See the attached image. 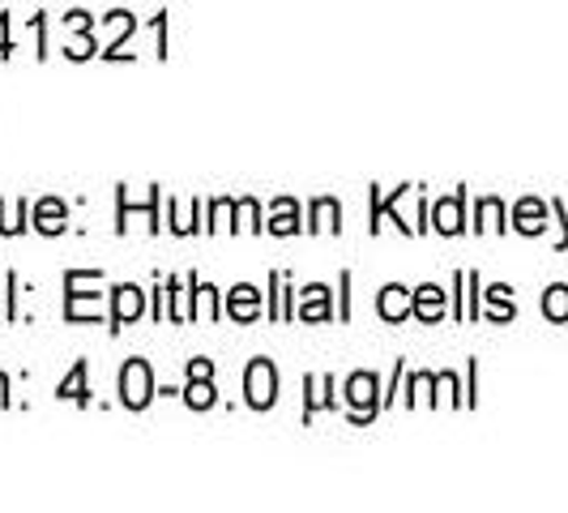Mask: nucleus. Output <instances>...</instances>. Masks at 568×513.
Listing matches in <instances>:
<instances>
[{"mask_svg": "<svg viewBox=\"0 0 568 513\" xmlns=\"http://www.w3.org/2000/svg\"><path fill=\"white\" fill-rule=\"evenodd\" d=\"M154 399V376H150V364L145 360H129L124 372H120V402L142 411L145 402Z\"/></svg>", "mask_w": 568, "mask_h": 513, "instance_id": "1", "label": "nucleus"}, {"mask_svg": "<svg viewBox=\"0 0 568 513\" xmlns=\"http://www.w3.org/2000/svg\"><path fill=\"white\" fill-rule=\"evenodd\" d=\"M244 394H248V402H253L256 411L274 406V399H278V372H274V364H270V360H253V364H248Z\"/></svg>", "mask_w": 568, "mask_h": 513, "instance_id": "2", "label": "nucleus"}, {"mask_svg": "<svg viewBox=\"0 0 568 513\" xmlns=\"http://www.w3.org/2000/svg\"><path fill=\"white\" fill-rule=\"evenodd\" d=\"M346 402L355 406V420L376 415V376H372V372H355V376L346 381Z\"/></svg>", "mask_w": 568, "mask_h": 513, "instance_id": "3", "label": "nucleus"}, {"mask_svg": "<svg viewBox=\"0 0 568 513\" xmlns=\"http://www.w3.org/2000/svg\"><path fill=\"white\" fill-rule=\"evenodd\" d=\"M145 309V300H142V291L133 283H124V286H115V313H112V330H120V325H129V321H138Z\"/></svg>", "mask_w": 568, "mask_h": 513, "instance_id": "4", "label": "nucleus"}, {"mask_svg": "<svg viewBox=\"0 0 568 513\" xmlns=\"http://www.w3.org/2000/svg\"><path fill=\"white\" fill-rule=\"evenodd\" d=\"M406 313H415V300H410V295H406V286H385V291H381V316H385V321H402V316Z\"/></svg>", "mask_w": 568, "mask_h": 513, "instance_id": "5", "label": "nucleus"}, {"mask_svg": "<svg viewBox=\"0 0 568 513\" xmlns=\"http://www.w3.org/2000/svg\"><path fill=\"white\" fill-rule=\"evenodd\" d=\"M227 313L235 316V321H253L256 313H261V295H256V286H235L227 300Z\"/></svg>", "mask_w": 568, "mask_h": 513, "instance_id": "6", "label": "nucleus"}, {"mask_svg": "<svg viewBox=\"0 0 568 513\" xmlns=\"http://www.w3.org/2000/svg\"><path fill=\"white\" fill-rule=\"evenodd\" d=\"M34 228L43 231V235H57V231H64V205H60L57 198L39 201V210H34Z\"/></svg>", "mask_w": 568, "mask_h": 513, "instance_id": "7", "label": "nucleus"}, {"mask_svg": "<svg viewBox=\"0 0 568 513\" xmlns=\"http://www.w3.org/2000/svg\"><path fill=\"white\" fill-rule=\"evenodd\" d=\"M415 313L424 316V321H436V316L445 313V291L440 286H419L415 291Z\"/></svg>", "mask_w": 568, "mask_h": 513, "instance_id": "8", "label": "nucleus"}, {"mask_svg": "<svg viewBox=\"0 0 568 513\" xmlns=\"http://www.w3.org/2000/svg\"><path fill=\"white\" fill-rule=\"evenodd\" d=\"M462 201H466V193H457V198L436 205V231H445V235L462 231Z\"/></svg>", "mask_w": 568, "mask_h": 513, "instance_id": "9", "label": "nucleus"}, {"mask_svg": "<svg viewBox=\"0 0 568 513\" xmlns=\"http://www.w3.org/2000/svg\"><path fill=\"white\" fill-rule=\"evenodd\" d=\"M300 205L291 198H283V201H274V219H270V231H278V235H295L300 231Z\"/></svg>", "mask_w": 568, "mask_h": 513, "instance_id": "10", "label": "nucleus"}, {"mask_svg": "<svg viewBox=\"0 0 568 513\" xmlns=\"http://www.w3.org/2000/svg\"><path fill=\"white\" fill-rule=\"evenodd\" d=\"M60 399H69V402H90V390H85V364L78 360L73 364V372L60 381V390H57Z\"/></svg>", "mask_w": 568, "mask_h": 513, "instance_id": "11", "label": "nucleus"}, {"mask_svg": "<svg viewBox=\"0 0 568 513\" xmlns=\"http://www.w3.org/2000/svg\"><path fill=\"white\" fill-rule=\"evenodd\" d=\"M342 210H338V201L334 198H321L313 201V231H338L342 223Z\"/></svg>", "mask_w": 568, "mask_h": 513, "instance_id": "12", "label": "nucleus"}, {"mask_svg": "<svg viewBox=\"0 0 568 513\" xmlns=\"http://www.w3.org/2000/svg\"><path fill=\"white\" fill-rule=\"evenodd\" d=\"M325 295H329L325 286H308V291H304V304H300V316H304V321H325V316H329Z\"/></svg>", "mask_w": 568, "mask_h": 513, "instance_id": "13", "label": "nucleus"}, {"mask_svg": "<svg viewBox=\"0 0 568 513\" xmlns=\"http://www.w3.org/2000/svg\"><path fill=\"white\" fill-rule=\"evenodd\" d=\"M542 219H547V210H542L539 201H521V205H517V228L526 231V235L542 231Z\"/></svg>", "mask_w": 568, "mask_h": 513, "instance_id": "14", "label": "nucleus"}, {"mask_svg": "<svg viewBox=\"0 0 568 513\" xmlns=\"http://www.w3.org/2000/svg\"><path fill=\"white\" fill-rule=\"evenodd\" d=\"M184 399H189V406H197V411L214 406V385H210V376H193V385L184 390Z\"/></svg>", "mask_w": 568, "mask_h": 513, "instance_id": "15", "label": "nucleus"}, {"mask_svg": "<svg viewBox=\"0 0 568 513\" xmlns=\"http://www.w3.org/2000/svg\"><path fill=\"white\" fill-rule=\"evenodd\" d=\"M542 313L551 316V321H568V286H551V291H547Z\"/></svg>", "mask_w": 568, "mask_h": 513, "instance_id": "16", "label": "nucleus"}, {"mask_svg": "<svg viewBox=\"0 0 568 513\" xmlns=\"http://www.w3.org/2000/svg\"><path fill=\"white\" fill-rule=\"evenodd\" d=\"M197 316H205V321H214L219 316V291L214 286H197Z\"/></svg>", "mask_w": 568, "mask_h": 513, "instance_id": "17", "label": "nucleus"}, {"mask_svg": "<svg viewBox=\"0 0 568 513\" xmlns=\"http://www.w3.org/2000/svg\"><path fill=\"white\" fill-rule=\"evenodd\" d=\"M487 300H491V316H496V321H505V316H513L509 286H491V291H487Z\"/></svg>", "mask_w": 568, "mask_h": 513, "instance_id": "18", "label": "nucleus"}, {"mask_svg": "<svg viewBox=\"0 0 568 513\" xmlns=\"http://www.w3.org/2000/svg\"><path fill=\"white\" fill-rule=\"evenodd\" d=\"M308 385H313V402H308V415H313L316 406H329V394H325L329 390V376H313Z\"/></svg>", "mask_w": 568, "mask_h": 513, "instance_id": "19", "label": "nucleus"}, {"mask_svg": "<svg viewBox=\"0 0 568 513\" xmlns=\"http://www.w3.org/2000/svg\"><path fill=\"white\" fill-rule=\"evenodd\" d=\"M479 214L487 219V228H500V201H484Z\"/></svg>", "mask_w": 568, "mask_h": 513, "instance_id": "20", "label": "nucleus"}, {"mask_svg": "<svg viewBox=\"0 0 568 513\" xmlns=\"http://www.w3.org/2000/svg\"><path fill=\"white\" fill-rule=\"evenodd\" d=\"M240 214H244V228L261 231V223H256V201H240Z\"/></svg>", "mask_w": 568, "mask_h": 513, "instance_id": "21", "label": "nucleus"}, {"mask_svg": "<svg viewBox=\"0 0 568 513\" xmlns=\"http://www.w3.org/2000/svg\"><path fill=\"white\" fill-rule=\"evenodd\" d=\"M210 372H214L210 360H193V364H189V376H210Z\"/></svg>", "mask_w": 568, "mask_h": 513, "instance_id": "22", "label": "nucleus"}, {"mask_svg": "<svg viewBox=\"0 0 568 513\" xmlns=\"http://www.w3.org/2000/svg\"><path fill=\"white\" fill-rule=\"evenodd\" d=\"M4 27H9V22L0 18V57H9V39H4Z\"/></svg>", "mask_w": 568, "mask_h": 513, "instance_id": "23", "label": "nucleus"}, {"mask_svg": "<svg viewBox=\"0 0 568 513\" xmlns=\"http://www.w3.org/2000/svg\"><path fill=\"white\" fill-rule=\"evenodd\" d=\"M4 390H9V381H4V376H0V402H9V394H4Z\"/></svg>", "mask_w": 568, "mask_h": 513, "instance_id": "24", "label": "nucleus"}]
</instances>
